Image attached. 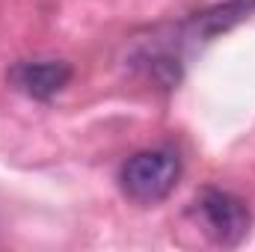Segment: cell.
<instances>
[{
	"instance_id": "cell-1",
	"label": "cell",
	"mask_w": 255,
	"mask_h": 252,
	"mask_svg": "<svg viewBox=\"0 0 255 252\" xmlns=\"http://www.w3.org/2000/svg\"><path fill=\"white\" fill-rule=\"evenodd\" d=\"M181 178V160L172 148H145L130 154L119 169V187L130 202L151 208L169 199Z\"/></svg>"
},
{
	"instance_id": "cell-2",
	"label": "cell",
	"mask_w": 255,
	"mask_h": 252,
	"mask_svg": "<svg viewBox=\"0 0 255 252\" xmlns=\"http://www.w3.org/2000/svg\"><path fill=\"white\" fill-rule=\"evenodd\" d=\"M193 214L202 226V235L214 247H223V250L241 247L253 229V214H250L247 202L220 187L202 190L193 202Z\"/></svg>"
},
{
	"instance_id": "cell-3",
	"label": "cell",
	"mask_w": 255,
	"mask_h": 252,
	"mask_svg": "<svg viewBox=\"0 0 255 252\" xmlns=\"http://www.w3.org/2000/svg\"><path fill=\"white\" fill-rule=\"evenodd\" d=\"M71 74L74 71L65 60H24V63L12 65L6 77L21 95L36 98V101H48L68 86Z\"/></svg>"
}]
</instances>
